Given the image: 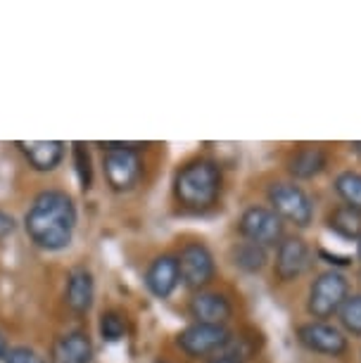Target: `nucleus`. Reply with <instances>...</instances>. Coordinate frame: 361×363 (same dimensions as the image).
Returning a JSON list of instances; mask_svg holds the SVG:
<instances>
[{
	"label": "nucleus",
	"mask_w": 361,
	"mask_h": 363,
	"mask_svg": "<svg viewBox=\"0 0 361 363\" xmlns=\"http://www.w3.org/2000/svg\"><path fill=\"white\" fill-rule=\"evenodd\" d=\"M79 214L72 195L65 190H43L33 197L24 214V230L38 250L62 252L72 245Z\"/></svg>",
	"instance_id": "obj_1"
},
{
	"label": "nucleus",
	"mask_w": 361,
	"mask_h": 363,
	"mask_svg": "<svg viewBox=\"0 0 361 363\" xmlns=\"http://www.w3.org/2000/svg\"><path fill=\"white\" fill-rule=\"evenodd\" d=\"M221 193V169L212 160H193L176 171L174 197L186 209H209Z\"/></svg>",
	"instance_id": "obj_2"
},
{
	"label": "nucleus",
	"mask_w": 361,
	"mask_h": 363,
	"mask_svg": "<svg viewBox=\"0 0 361 363\" xmlns=\"http://www.w3.org/2000/svg\"><path fill=\"white\" fill-rule=\"evenodd\" d=\"M138 147L140 143H102V174L114 193H128L138 186L143 176Z\"/></svg>",
	"instance_id": "obj_3"
},
{
	"label": "nucleus",
	"mask_w": 361,
	"mask_h": 363,
	"mask_svg": "<svg viewBox=\"0 0 361 363\" xmlns=\"http://www.w3.org/2000/svg\"><path fill=\"white\" fill-rule=\"evenodd\" d=\"M350 297V283L340 271H323L314 278L306 299V311L316 320L333 318L343 309L345 299Z\"/></svg>",
	"instance_id": "obj_4"
},
{
	"label": "nucleus",
	"mask_w": 361,
	"mask_h": 363,
	"mask_svg": "<svg viewBox=\"0 0 361 363\" xmlns=\"http://www.w3.org/2000/svg\"><path fill=\"white\" fill-rule=\"evenodd\" d=\"M269 204L283 221L295 223L297 228H306L314 221V204L309 195L295 183L278 181L269 188Z\"/></svg>",
	"instance_id": "obj_5"
},
{
	"label": "nucleus",
	"mask_w": 361,
	"mask_h": 363,
	"mask_svg": "<svg viewBox=\"0 0 361 363\" xmlns=\"http://www.w3.org/2000/svg\"><path fill=\"white\" fill-rule=\"evenodd\" d=\"M176 345L190 359H204V356L223 352L231 345V333L226 325L190 323L176 335Z\"/></svg>",
	"instance_id": "obj_6"
},
{
	"label": "nucleus",
	"mask_w": 361,
	"mask_h": 363,
	"mask_svg": "<svg viewBox=\"0 0 361 363\" xmlns=\"http://www.w3.org/2000/svg\"><path fill=\"white\" fill-rule=\"evenodd\" d=\"M240 235L260 247H274L281 245L283 240V218L276 214L271 207H248L238 221Z\"/></svg>",
	"instance_id": "obj_7"
},
{
	"label": "nucleus",
	"mask_w": 361,
	"mask_h": 363,
	"mask_svg": "<svg viewBox=\"0 0 361 363\" xmlns=\"http://www.w3.org/2000/svg\"><path fill=\"white\" fill-rule=\"evenodd\" d=\"M176 262H179L181 283L190 287V290L200 292L214 280L216 264H214V255L209 252L207 245L188 242L186 247L179 252Z\"/></svg>",
	"instance_id": "obj_8"
},
{
	"label": "nucleus",
	"mask_w": 361,
	"mask_h": 363,
	"mask_svg": "<svg viewBox=\"0 0 361 363\" xmlns=\"http://www.w3.org/2000/svg\"><path fill=\"white\" fill-rule=\"evenodd\" d=\"M311 266V250L302 238L290 235L283 238L276 252V278L283 283H292V280L302 278Z\"/></svg>",
	"instance_id": "obj_9"
},
{
	"label": "nucleus",
	"mask_w": 361,
	"mask_h": 363,
	"mask_svg": "<svg viewBox=\"0 0 361 363\" xmlns=\"http://www.w3.org/2000/svg\"><path fill=\"white\" fill-rule=\"evenodd\" d=\"M299 342L309 352L323 354V356H343L347 352V337L343 330L326 320H309V323L297 328Z\"/></svg>",
	"instance_id": "obj_10"
},
{
	"label": "nucleus",
	"mask_w": 361,
	"mask_h": 363,
	"mask_svg": "<svg viewBox=\"0 0 361 363\" xmlns=\"http://www.w3.org/2000/svg\"><path fill=\"white\" fill-rule=\"evenodd\" d=\"M95 301V276L88 266H74L67 276L65 285V304L70 306L74 313L86 316L93 309Z\"/></svg>",
	"instance_id": "obj_11"
},
{
	"label": "nucleus",
	"mask_w": 361,
	"mask_h": 363,
	"mask_svg": "<svg viewBox=\"0 0 361 363\" xmlns=\"http://www.w3.org/2000/svg\"><path fill=\"white\" fill-rule=\"evenodd\" d=\"M19 152L29 162V167L38 174H50L65 162L67 145L62 140H19Z\"/></svg>",
	"instance_id": "obj_12"
},
{
	"label": "nucleus",
	"mask_w": 361,
	"mask_h": 363,
	"mask_svg": "<svg viewBox=\"0 0 361 363\" xmlns=\"http://www.w3.org/2000/svg\"><path fill=\"white\" fill-rule=\"evenodd\" d=\"M188 309L190 316L195 318V323H207V325H226V320L233 313V306H231L226 294L212 290L195 292Z\"/></svg>",
	"instance_id": "obj_13"
},
{
	"label": "nucleus",
	"mask_w": 361,
	"mask_h": 363,
	"mask_svg": "<svg viewBox=\"0 0 361 363\" xmlns=\"http://www.w3.org/2000/svg\"><path fill=\"white\" fill-rule=\"evenodd\" d=\"M181 283L179 262L172 255H160L152 259V264L145 271V285L157 299H169Z\"/></svg>",
	"instance_id": "obj_14"
},
{
	"label": "nucleus",
	"mask_w": 361,
	"mask_h": 363,
	"mask_svg": "<svg viewBox=\"0 0 361 363\" xmlns=\"http://www.w3.org/2000/svg\"><path fill=\"white\" fill-rule=\"evenodd\" d=\"M93 342L86 330H70L52 345V363H91Z\"/></svg>",
	"instance_id": "obj_15"
},
{
	"label": "nucleus",
	"mask_w": 361,
	"mask_h": 363,
	"mask_svg": "<svg viewBox=\"0 0 361 363\" xmlns=\"http://www.w3.org/2000/svg\"><path fill=\"white\" fill-rule=\"evenodd\" d=\"M328 164V152L318 145H302L295 155L290 157L288 171L295 178H314L326 169Z\"/></svg>",
	"instance_id": "obj_16"
},
{
	"label": "nucleus",
	"mask_w": 361,
	"mask_h": 363,
	"mask_svg": "<svg viewBox=\"0 0 361 363\" xmlns=\"http://www.w3.org/2000/svg\"><path fill=\"white\" fill-rule=\"evenodd\" d=\"M328 228L343 240H361V211L340 204L328 214Z\"/></svg>",
	"instance_id": "obj_17"
},
{
	"label": "nucleus",
	"mask_w": 361,
	"mask_h": 363,
	"mask_svg": "<svg viewBox=\"0 0 361 363\" xmlns=\"http://www.w3.org/2000/svg\"><path fill=\"white\" fill-rule=\"evenodd\" d=\"M231 262H233L235 269L245 273H260L267 266V250L250 242V240H243L231 250Z\"/></svg>",
	"instance_id": "obj_18"
},
{
	"label": "nucleus",
	"mask_w": 361,
	"mask_h": 363,
	"mask_svg": "<svg viewBox=\"0 0 361 363\" xmlns=\"http://www.w3.org/2000/svg\"><path fill=\"white\" fill-rule=\"evenodd\" d=\"M335 193L347 207L361 211V174H357V171H343L335 178Z\"/></svg>",
	"instance_id": "obj_19"
},
{
	"label": "nucleus",
	"mask_w": 361,
	"mask_h": 363,
	"mask_svg": "<svg viewBox=\"0 0 361 363\" xmlns=\"http://www.w3.org/2000/svg\"><path fill=\"white\" fill-rule=\"evenodd\" d=\"M340 323L347 333L361 337V294H350L340 309Z\"/></svg>",
	"instance_id": "obj_20"
},
{
	"label": "nucleus",
	"mask_w": 361,
	"mask_h": 363,
	"mask_svg": "<svg viewBox=\"0 0 361 363\" xmlns=\"http://www.w3.org/2000/svg\"><path fill=\"white\" fill-rule=\"evenodd\" d=\"M100 335L105 342H119L126 335V320L117 311H107L100 318Z\"/></svg>",
	"instance_id": "obj_21"
},
{
	"label": "nucleus",
	"mask_w": 361,
	"mask_h": 363,
	"mask_svg": "<svg viewBox=\"0 0 361 363\" xmlns=\"http://www.w3.org/2000/svg\"><path fill=\"white\" fill-rule=\"evenodd\" d=\"M74 169H77L81 188H84V190L91 188V183H93L91 152H88V147L81 145V143H74Z\"/></svg>",
	"instance_id": "obj_22"
},
{
	"label": "nucleus",
	"mask_w": 361,
	"mask_h": 363,
	"mask_svg": "<svg viewBox=\"0 0 361 363\" xmlns=\"http://www.w3.org/2000/svg\"><path fill=\"white\" fill-rule=\"evenodd\" d=\"M5 363H45V359L29 347H10Z\"/></svg>",
	"instance_id": "obj_23"
},
{
	"label": "nucleus",
	"mask_w": 361,
	"mask_h": 363,
	"mask_svg": "<svg viewBox=\"0 0 361 363\" xmlns=\"http://www.w3.org/2000/svg\"><path fill=\"white\" fill-rule=\"evenodd\" d=\"M15 230H17V221H15V216L8 214V211H5V209H0V240L10 238Z\"/></svg>",
	"instance_id": "obj_24"
},
{
	"label": "nucleus",
	"mask_w": 361,
	"mask_h": 363,
	"mask_svg": "<svg viewBox=\"0 0 361 363\" xmlns=\"http://www.w3.org/2000/svg\"><path fill=\"white\" fill-rule=\"evenodd\" d=\"M209 363H243V361L238 359V356H233V354H219V356H214Z\"/></svg>",
	"instance_id": "obj_25"
},
{
	"label": "nucleus",
	"mask_w": 361,
	"mask_h": 363,
	"mask_svg": "<svg viewBox=\"0 0 361 363\" xmlns=\"http://www.w3.org/2000/svg\"><path fill=\"white\" fill-rule=\"evenodd\" d=\"M8 352H10V345H8V340H5V335L0 333V361H5Z\"/></svg>",
	"instance_id": "obj_26"
},
{
	"label": "nucleus",
	"mask_w": 361,
	"mask_h": 363,
	"mask_svg": "<svg viewBox=\"0 0 361 363\" xmlns=\"http://www.w3.org/2000/svg\"><path fill=\"white\" fill-rule=\"evenodd\" d=\"M359 262H361V240H359Z\"/></svg>",
	"instance_id": "obj_27"
},
{
	"label": "nucleus",
	"mask_w": 361,
	"mask_h": 363,
	"mask_svg": "<svg viewBox=\"0 0 361 363\" xmlns=\"http://www.w3.org/2000/svg\"><path fill=\"white\" fill-rule=\"evenodd\" d=\"M155 363H169V361H155Z\"/></svg>",
	"instance_id": "obj_28"
}]
</instances>
